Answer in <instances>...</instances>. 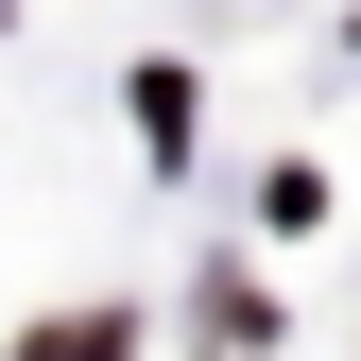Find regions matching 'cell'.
<instances>
[{"instance_id": "cell-1", "label": "cell", "mask_w": 361, "mask_h": 361, "mask_svg": "<svg viewBox=\"0 0 361 361\" xmlns=\"http://www.w3.org/2000/svg\"><path fill=\"white\" fill-rule=\"evenodd\" d=\"M18 361H121V327H35Z\"/></svg>"}]
</instances>
